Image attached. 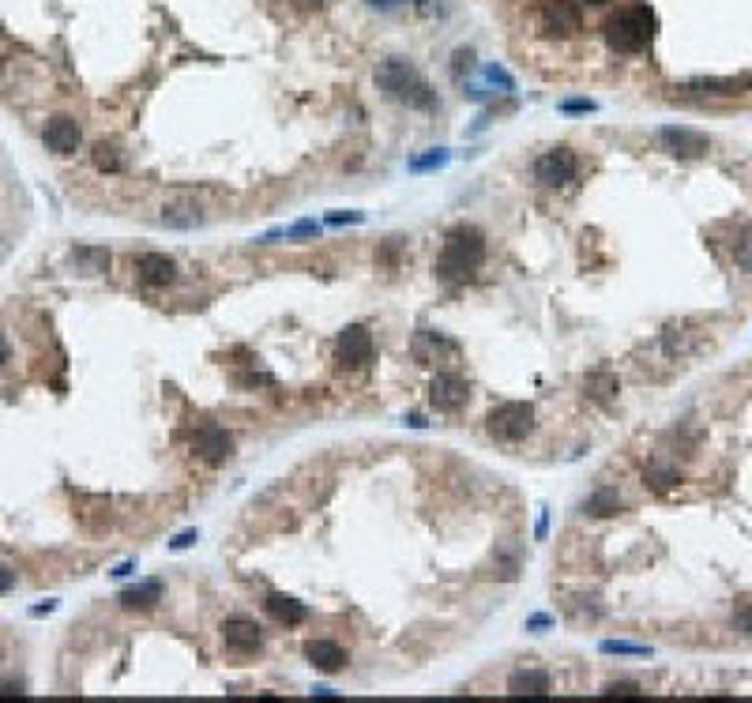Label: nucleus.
I'll list each match as a JSON object with an SVG mask.
<instances>
[{
	"label": "nucleus",
	"mask_w": 752,
	"mask_h": 703,
	"mask_svg": "<svg viewBox=\"0 0 752 703\" xmlns=\"http://www.w3.org/2000/svg\"><path fill=\"white\" fill-rule=\"evenodd\" d=\"M305 659H309V666H316L320 673H339V669L350 662L346 647H339L335 640H309V643H305Z\"/></svg>",
	"instance_id": "nucleus-15"
},
{
	"label": "nucleus",
	"mask_w": 752,
	"mask_h": 703,
	"mask_svg": "<svg viewBox=\"0 0 752 703\" xmlns=\"http://www.w3.org/2000/svg\"><path fill=\"white\" fill-rule=\"evenodd\" d=\"M372 332L362 328V323H350L346 332H339V361L358 369V365H369L372 361Z\"/></svg>",
	"instance_id": "nucleus-11"
},
{
	"label": "nucleus",
	"mask_w": 752,
	"mask_h": 703,
	"mask_svg": "<svg viewBox=\"0 0 752 703\" xmlns=\"http://www.w3.org/2000/svg\"><path fill=\"white\" fill-rule=\"evenodd\" d=\"M91 159H94V166L102 169V173H121V166H124V159H121V147L117 143H94V150H91Z\"/></svg>",
	"instance_id": "nucleus-22"
},
{
	"label": "nucleus",
	"mask_w": 752,
	"mask_h": 703,
	"mask_svg": "<svg viewBox=\"0 0 752 703\" xmlns=\"http://www.w3.org/2000/svg\"><path fill=\"white\" fill-rule=\"evenodd\" d=\"M0 696H5V699L19 696V699H23V696H27V692H23V685H12V681H5V685H0Z\"/></svg>",
	"instance_id": "nucleus-36"
},
{
	"label": "nucleus",
	"mask_w": 752,
	"mask_h": 703,
	"mask_svg": "<svg viewBox=\"0 0 752 703\" xmlns=\"http://www.w3.org/2000/svg\"><path fill=\"white\" fill-rule=\"evenodd\" d=\"M53 610H57V602H53V598H49V602H45V606H34V610H31V617H45V613H53Z\"/></svg>",
	"instance_id": "nucleus-38"
},
{
	"label": "nucleus",
	"mask_w": 752,
	"mask_h": 703,
	"mask_svg": "<svg viewBox=\"0 0 752 703\" xmlns=\"http://www.w3.org/2000/svg\"><path fill=\"white\" fill-rule=\"evenodd\" d=\"M486 260V237L478 226H456L448 230L444 237V248H440V260H437V274L444 283H467L474 271L482 267Z\"/></svg>",
	"instance_id": "nucleus-2"
},
{
	"label": "nucleus",
	"mask_w": 752,
	"mask_h": 703,
	"mask_svg": "<svg viewBox=\"0 0 752 703\" xmlns=\"http://www.w3.org/2000/svg\"><path fill=\"white\" fill-rule=\"evenodd\" d=\"M15 587V572L8 564H0V594H8Z\"/></svg>",
	"instance_id": "nucleus-34"
},
{
	"label": "nucleus",
	"mask_w": 752,
	"mask_h": 703,
	"mask_svg": "<svg viewBox=\"0 0 752 703\" xmlns=\"http://www.w3.org/2000/svg\"><path fill=\"white\" fill-rule=\"evenodd\" d=\"M117 602L124 610H136V613H147V610H155L159 602H162V580H143L129 591H121Z\"/></svg>",
	"instance_id": "nucleus-16"
},
{
	"label": "nucleus",
	"mask_w": 752,
	"mask_h": 703,
	"mask_svg": "<svg viewBox=\"0 0 752 703\" xmlns=\"http://www.w3.org/2000/svg\"><path fill=\"white\" fill-rule=\"evenodd\" d=\"M470 399V388L459 372H437V380L429 384V403L440 414H459Z\"/></svg>",
	"instance_id": "nucleus-9"
},
{
	"label": "nucleus",
	"mask_w": 752,
	"mask_h": 703,
	"mask_svg": "<svg viewBox=\"0 0 752 703\" xmlns=\"http://www.w3.org/2000/svg\"><path fill=\"white\" fill-rule=\"evenodd\" d=\"M72 260L80 264V271H87V274H102V271H110V248L106 245H75L72 248Z\"/></svg>",
	"instance_id": "nucleus-20"
},
{
	"label": "nucleus",
	"mask_w": 752,
	"mask_h": 703,
	"mask_svg": "<svg viewBox=\"0 0 752 703\" xmlns=\"http://www.w3.org/2000/svg\"><path fill=\"white\" fill-rule=\"evenodd\" d=\"M643 482H647L651 489H659V493H662V489L677 486V470H670V467H666V470H662V467H651V470H643Z\"/></svg>",
	"instance_id": "nucleus-24"
},
{
	"label": "nucleus",
	"mask_w": 752,
	"mask_h": 703,
	"mask_svg": "<svg viewBox=\"0 0 752 703\" xmlns=\"http://www.w3.org/2000/svg\"><path fill=\"white\" fill-rule=\"evenodd\" d=\"M297 5H305V8H316V5H323V0H297Z\"/></svg>",
	"instance_id": "nucleus-45"
},
{
	"label": "nucleus",
	"mask_w": 752,
	"mask_h": 703,
	"mask_svg": "<svg viewBox=\"0 0 752 703\" xmlns=\"http://www.w3.org/2000/svg\"><path fill=\"white\" fill-rule=\"evenodd\" d=\"M583 391H587V399H594V403H613L621 384H617V376L610 369H594V372H587Z\"/></svg>",
	"instance_id": "nucleus-19"
},
{
	"label": "nucleus",
	"mask_w": 752,
	"mask_h": 703,
	"mask_svg": "<svg viewBox=\"0 0 752 703\" xmlns=\"http://www.w3.org/2000/svg\"><path fill=\"white\" fill-rule=\"evenodd\" d=\"M545 531H549V515H542V519H538V531H535V534H538V538H545Z\"/></svg>",
	"instance_id": "nucleus-43"
},
{
	"label": "nucleus",
	"mask_w": 752,
	"mask_h": 703,
	"mask_svg": "<svg viewBox=\"0 0 752 703\" xmlns=\"http://www.w3.org/2000/svg\"><path fill=\"white\" fill-rule=\"evenodd\" d=\"M305 237H320V222H294L286 230V241H305Z\"/></svg>",
	"instance_id": "nucleus-29"
},
{
	"label": "nucleus",
	"mask_w": 752,
	"mask_h": 703,
	"mask_svg": "<svg viewBox=\"0 0 752 703\" xmlns=\"http://www.w3.org/2000/svg\"><path fill=\"white\" fill-rule=\"evenodd\" d=\"M745 629H748V636H752V613H748V617H745Z\"/></svg>",
	"instance_id": "nucleus-47"
},
{
	"label": "nucleus",
	"mask_w": 752,
	"mask_h": 703,
	"mask_svg": "<svg viewBox=\"0 0 752 703\" xmlns=\"http://www.w3.org/2000/svg\"><path fill=\"white\" fill-rule=\"evenodd\" d=\"M444 162H448V150H429V155H418V159H410V162H407V169L425 173V169H440Z\"/></svg>",
	"instance_id": "nucleus-26"
},
{
	"label": "nucleus",
	"mask_w": 752,
	"mask_h": 703,
	"mask_svg": "<svg viewBox=\"0 0 752 703\" xmlns=\"http://www.w3.org/2000/svg\"><path fill=\"white\" fill-rule=\"evenodd\" d=\"M545 624H549V617H542V613H538V617L526 621V629H545Z\"/></svg>",
	"instance_id": "nucleus-40"
},
{
	"label": "nucleus",
	"mask_w": 752,
	"mask_h": 703,
	"mask_svg": "<svg viewBox=\"0 0 752 703\" xmlns=\"http://www.w3.org/2000/svg\"><path fill=\"white\" fill-rule=\"evenodd\" d=\"M621 508H624V500L617 496V489H594V493L587 496V505H583V512H587V515H598V519L617 515Z\"/></svg>",
	"instance_id": "nucleus-21"
},
{
	"label": "nucleus",
	"mask_w": 752,
	"mask_h": 703,
	"mask_svg": "<svg viewBox=\"0 0 752 703\" xmlns=\"http://www.w3.org/2000/svg\"><path fill=\"white\" fill-rule=\"evenodd\" d=\"M399 5V0H369V8H376V12H391Z\"/></svg>",
	"instance_id": "nucleus-39"
},
{
	"label": "nucleus",
	"mask_w": 752,
	"mask_h": 703,
	"mask_svg": "<svg viewBox=\"0 0 752 703\" xmlns=\"http://www.w3.org/2000/svg\"><path fill=\"white\" fill-rule=\"evenodd\" d=\"M575 173H580V159H575L568 147L545 150V155L535 162V178L545 188H568L575 181Z\"/></svg>",
	"instance_id": "nucleus-6"
},
{
	"label": "nucleus",
	"mask_w": 752,
	"mask_h": 703,
	"mask_svg": "<svg viewBox=\"0 0 752 703\" xmlns=\"http://www.w3.org/2000/svg\"><path fill=\"white\" fill-rule=\"evenodd\" d=\"M328 222H332V226H342V222H365V215H362V211H335Z\"/></svg>",
	"instance_id": "nucleus-33"
},
{
	"label": "nucleus",
	"mask_w": 752,
	"mask_h": 703,
	"mask_svg": "<svg viewBox=\"0 0 752 703\" xmlns=\"http://www.w3.org/2000/svg\"><path fill=\"white\" fill-rule=\"evenodd\" d=\"M689 91H699V94H738L741 80H696V83H689Z\"/></svg>",
	"instance_id": "nucleus-23"
},
{
	"label": "nucleus",
	"mask_w": 752,
	"mask_h": 703,
	"mask_svg": "<svg viewBox=\"0 0 752 703\" xmlns=\"http://www.w3.org/2000/svg\"><path fill=\"white\" fill-rule=\"evenodd\" d=\"M136 274H140V283L143 286H169V283H178V260L166 256V253H140L136 256Z\"/></svg>",
	"instance_id": "nucleus-12"
},
{
	"label": "nucleus",
	"mask_w": 752,
	"mask_h": 703,
	"mask_svg": "<svg viewBox=\"0 0 752 703\" xmlns=\"http://www.w3.org/2000/svg\"><path fill=\"white\" fill-rule=\"evenodd\" d=\"M218 636H222V647L230 650V655H241V659L256 655V650L264 647L260 624H256V621H248V617H226V621H222V629H218Z\"/></svg>",
	"instance_id": "nucleus-8"
},
{
	"label": "nucleus",
	"mask_w": 752,
	"mask_h": 703,
	"mask_svg": "<svg viewBox=\"0 0 752 703\" xmlns=\"http://www.w3.org/2000/svg\"><path fill=\"white\" fill-rule=\"evenodd\" d=\"M313 696H320V699H339L335 689H313Z\"/></svg>",
	"instance_id": "nucleus-41"
},
{
	"label": "nucleus",
	"mask_w": 752,
	"mask_h": 703,
	"mask_svg": "<svg viewBox=\"0 0 752 703\" xmlns=\"http://www.w3.org/2000/svg\"><path fill=\"white\" fill-rule=\"evenodd\" d=\"M192 451L199 459H204L207 467H222L226 459L234 456V437L222 429V425L215 421H204V425H196L192 429Z\"/></svg>",
	"instance_id": "nucleus-7"
},
{
	"label": "nucleus",
	"mask_w": 752,
	"mask_h": 703,
	"mask_svg": "<svg viewBox=\"0 0 752 703\" xmlns=\"http://www.w3.org/2000/svg\"><path fill=\"white\" fill-rule=\"evenodd\" d=\"M602 655H651V647H640V643H617V640H606V643H602Z\"/></svg>",
	"instance_id": "nucleus-28"
},
{
	"label": "nucleus",
	"mask_w": 752,
	"mask_h": 703,
	"mask_svg": "<svg viewBox=\"0 0 752 703\" xmlns=\"http://www.w3.org/2000/svg\"><path fill=\"white\" fill-rule=\"evenodd\" d=\"M734 260H738V267L752 271V226H745L741 237L734 241Z\"/></svg>",
	"instance_id": "nucleus-25"
},
{
	"label": "nucleus",
	"mask_w": 752,
	"mask_h": 703,
	"mask_svg": "<svg viewBox=\"0 0 752 703\" xmlns=\"http://www.w3.org/2000/svg\"><path fill=\"white\" fill-rule=\"evenodd\" d=\"M196 538H199V531H181V534H178V538H173L169 545H173V549H188V545H192Z\"/></svg>",
	"instance_id": "nucleus-35"
},
{
	"label": "nucleus",
	"mask_w": 752,
	"mask_h": 703,
	"mask_svg": "<svg viewBox=\"0 0 752 703\" xmlns=\"http://www.w3.org/2000/svg\"><path fill=\"white\" fill-rule=\"evenodd\" d=\"M399 253H403V237H391V241L381 248V264L395 267V264H399Z\"/></svg>",
	"instance_id": "nucleus-30"
},
{
	"label": "nucleus",
	"mask_w": 752,
	"mask_h": 703,
	"mask_svg": "<svg viewBox=\"0 0 752 703\" xmlns=\"http://www.w3.org/2000/svg\"><path fill=\"white\" fill-rule=\"evenodd\" d=\"M486 80H489L493 87L500 83V87H505V91H516V83H512V75H508L505 68H497V64H489V68H486Z\"/></svg>",
	"instance_id": "nucleus-31"
},
{
	"label": "nucleus",
	"mask_w": 752,
	"mask_h": 703,
	"mask_svg": "<svg viewBox=\"0 0 752 703\" xmlns=\"http://www.w3.org/2000/svg\"><path fill=\"white\" fill-rule=\"evenodd\" d=\"M583 5H594V8H602V5H610V0H583Z\"/></svg>",
	"instance_id": "nucleus-46"
},
{
	"label": "nucleus",
	"mask_w": 752,
	"mask_h": 703,
	"mask_svg": "<svg viewBox=\"0 0 752 703\" xmlns=\"http://www.w3.org/2000/svg\"><path fill=\"white\" fill-rule=\"evenodd\" d=\"M489 437L500 444H519L535 433V407L531 403H500L486 418Z\"/></svg>",
	"instance_id": "nucleus-4"
},
{
	"label": "nucleus",
	"mask_w": 752,
	"mask_h": 703,
	"mask_svg": "<svg viewBox=\"0 0 752 703\" xmlns=\"http://www.w3.org/2000/svg\"><path fill=\"white\" fill-rule=\"evenodd\" d=\"M538 23L545 34H557V38H572L583 31V15L575 0H538Z\"/></svg>",
	"instance_id": "nucleus-5"
},
{
	"label": "nucleus",
	"mask_w": 752,
	"mask_h": 703,
	"mask_svg": "<svg viewBox=\"0 0 752 703\" xmlns=\"http://www.w3.org/2000/svg\"><path fill=\"white\" fill-rule=\"evenodd\" d=\"M376 87H381L384 98L407 106V110H433L437 106V91L425 83V75L403 61V57H388L376 64Z\"/></svg>",
	"instance_id": "nucleus-1"
},
{
	"label": "nucleus",
	"mask_w": 752,
	"mask_h": 703,
	"mask_svg": "<svg viewBox=\"0 0 752 703\" xmlns=\"http://www.w3.org/2000/svg\"><path fill=\"white\" fill-rule=\"evenodd\" d=\"M602 696H606V699H643V692H640L636 685H629V681H613V685H606V689H602Z\"/></svg>",
	"instance_id": "nucleus-27"
},
{
	"label": "nucleus",
	"mask_w": 752,
	"mask_h": 703,
	"mask_svg": "<svg viewBox=\"0 0 752 703\" xmlns=\"http://www.w3.org/2000/svg\"><path fill=\"white\" fill-rule=\"evenodd\" d=\"M407 421H410V425H414V429H425V418H421V414H410V418H407Z\"/></svg>",
	"instance_id": "nucleus-44"
},
{
	"label": "nucleus",
	"mask_w": 752,
	"mask_h": 703,
	"mask_svg": "<svg viewBox=\"0 0 752 703\" xmlns=\"http://www.w3.org/2000/svg\"><path fill=\"white\" fill-rule=\"evenodd\" d=\"M598 106L591 102V98H568V102H561V113H594Z\"/></svg>",
	"instance_id": "nucleus-32"
},
{
	"label": "nucleus",
	"mask_w": 752,
	"mask_h": 703,
	"mask_svg": "<svg viewBox=\"0 0 752 703\" xmlns=\"http://www.w3.org/2000/svg\"><path fill=\"white\" fill-rule=\"evenodd\" d=\"M659 143L673 159H699V155H708V147H711V140L704 132L685 129V124H666V129H659Z\"/></svg>",
	"instance_id": "nucleus-10"
},
{
	"label": "nucleus",
	"mask_w": 752,
	"mask_h": 703,
	"mask_svg": "<svg viewBox=\"0 0 752 703\" xmlns=\"http://www.w3.org/2000/svg\"><path fill=\"white\" fill-rule=\"evenodd\" d=\"M659 34V15L655 8L647 5V0H636V5L629 8H621L610 23H606V42L610 49H617V53H643V49L655 42Z\"/></svg>",
	"instance_id": "nucleus-3"
},
{
	"label": "nucleus",
	"mask_w": 752,
	"mask_h": 703,
	"mask_svg": "<svg viewBox=\"0 0 752 703\" xmlns=\"http://www.w3.org/2000/svg\"><path fill=\"white\" fill-rule=\"evenodd\" d=\"M8 358H12V342H8L5 332H0V365H8Z\"/></svg>",
	"instance_id": "nucleus-37"
},
{
	"label": "nucleus",
	"mask_w": 752,
	"mask_h": 703,
	"mask_svg": "<svg viewBox=\"0 0 752 703\" xmlns=\"http://www.w3.org/2000/svg\"><path fill=\"white\" fill-rule=\"evenodd\" d=\"M132 568H136V561H124V564H117V572H113V575H117V580H121V575H129Z\"/></svg>",
	"instance_id": "nucleus-42"
},
{
	"label": "nucleus",
	"mask_w": 752,
	"mask_h": 703,
	"mask_svg": "<svg viewBox=\"0 0 752 703\" xmlns=\"http://www.w3.org/2000/svg\"><path fill=\"white\" fill-rule=\"evenodd\" d=\"M508 692L512 696H535L545 699L549 696V673L545 669H516L508 677Z\"/></svg>",
	"instance_id": "nucleus-18"
},
{
	"label": "nucleus",
	"mask_w": 752,
	"mask_h": 703,
	"mask_svg": "<svg viewBox=\"0 0 752 703\" xmlns=\"http://www.w3.org/2000/svg\"><path fill=\"white\" fill-rule=\"evenodd\" d=\"M207 222V211L196 204V199L181 196V199H173V204L162 207V226L166 230H199V226Z\"/></svg>",
	"instance_id": "nucleus-14"
},
{
	"label": "nucleus",
	"mask_w": 752,
	"mask_h": 703,
	"mask_svg": "<svg viewBox=\"0 0 752 703\" xmlns=\"http://www.w3.org/2000/svg\"><path fill=\"white\" fill-rule=\"evenodd\" d=\"M42 140H45V147L53 150V155H75V150H80V143H83V129L72 117H53V120L45 124Z\"/></svg>",
	"instance_id": "nucleus-13"
},
{
	"label": "nucleus",
	"mask_w": 752,
	"mask_h": 703,
	"mask_svg": "<svg viewBox=\"0 0 752 703\" xmlns=\"http://www.w3.org/2000/svg\"><path fill=\"white\" fill-rule=\"evenodd\" d=\"M267 613L279 621V624H286V629H297V624H305L309 621V610H305V602H297V598H290V594H267Z\"/></svg>",
	"instance_id": "nucleus-17"
}]
</instances>
